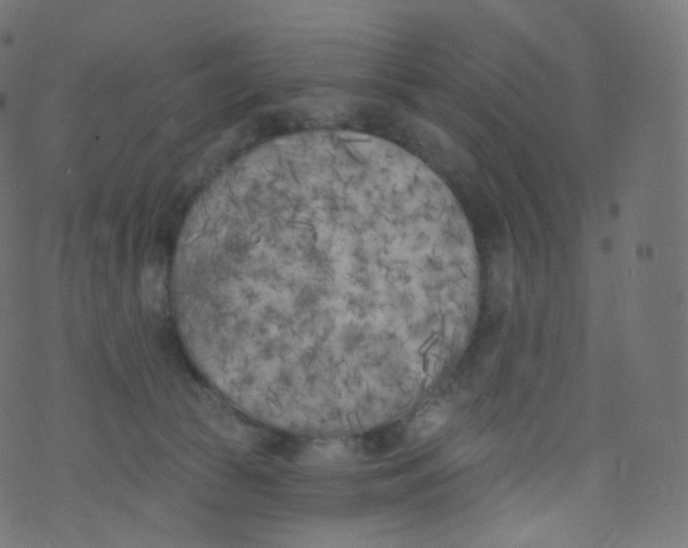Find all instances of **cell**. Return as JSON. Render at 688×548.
Segmentation results:
<instances>
[{
	"mask_svg": "<svg viewBox=\"0 0 688 548\" xmlns=\"http://www.w3.org/2000/svg\"><path fill=\"white\" fill-rule=\"evenodd\" d=\"M183 323L235 373L284 391L365 390L472 315L468 221L420 159L348 130L278 137L226 167L181 231Z\"/></svg>",
	"mask_w": 688,
	"mask_h": 548,
	"instance_id": "6da1fadb",
	"label": "cell"
},
{
	"mask_svg": "<svg viewBox=\"0 0 688 548\" xmlns=\"http://www.w3.org/2000/svg\"><path fill=\"white\" fill-rule=\"evenodd\" d=\"M402 439L403 428L398 424H392L369 432L361 446L366 453L381 454L394 449Z\"/></svg>",
	"mask_w": 688,
	"mask_h": 548,
	"instance_id": "7a4b0ae2",
	"label": "cell"
}]
</instances>
